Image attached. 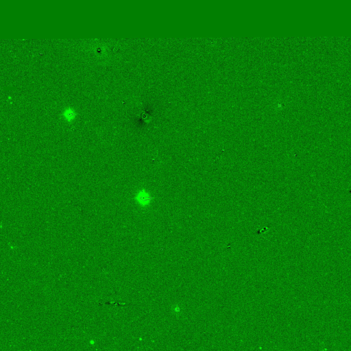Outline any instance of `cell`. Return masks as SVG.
Segmentation results:
<instances>
[{
  "mask_svg": "<svg viewBox=\"0 0 351 351\" xmlns=\"http://www.w3.org/2000/svg\"><path fill=\"white\" fill-rule=\"evenodd\" d=\"M151 199L152 197L144 193H138L136 197V202L141 206L147 205Z\"/></svg>",
  "mask_w": 351,
  "mask_h": 351,
  "instance_id": "6da1fadb",
  "label": "cell"
},
{
  "mask_svg": "<svg viewBox=\"0 0 351 351\" xmlns=\"http://www.w3.org/2000/svg\"><path fill=\"white\" fill-rule=\"evenodd\" d=\"M75 116V114L73 111H71V110L66 111L65 112V117L66 119H71L72 118H73Z\"/></svg>",
  "mask_w": 351,
  "mask_h": 351,
  "instance_id": "7a4b0ae2",
  "label": "cell"
}]
</instances>
